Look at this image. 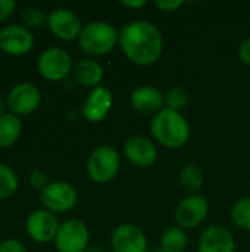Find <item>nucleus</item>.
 Listing matches in <instances>:
<instances>
[{"label":"nucleus","instance_id":"2f4dec72","mask_svg":"<svg viewBox=\"0 0 250 252\" xmlns=\"http://www.w3.org/2000/svg\"><path fill=\"white\" fill-rule=\"evenodd\" d=\"M6 108H7V99L0 93V115L6 114Z\"/></svg>","mask_w":250,"mask_h":252},{"label":"nucleus","instance_id":"20e7f679","mask_svg":"<svg viewBox=\"0 0 250 252\" xmlns=\"http://www.w3.org/2000/svg\"><path fill=\"white\" fill-rule=\"evenodd\" d=\"M121 158L115 148L102 145L96 148L87 161V173L88 177L99 185H105L112 182L119 173Z\"/></svg>","mask_w":250,"mask_h":252},{"label":"nucleus","instance_id":"c85d7f7f","mask_svg":"<svg viewBox=\"0 0 250 252\" xmlns=\"http://www.w3.org/2000/svg\"><path fill=\"white\" fill-rule=\"evenodd\" d=\"M15 9H16L15 0H0V22H4L7 18H10Z\"/></svg>","mask_w":250,"mask_h":252},{"label":"nucleus","instance_id":"7ed1b4c3","mask_svg":"<svg viewBox=\"0 0 250 252\" xmlns=\"http://www.w3.org/2000/svg\"><path fill=\"white\" fill-rule=\"evenodd\" d=\"M119 43V31L106 21L87 22L78 37L81 50L90 56H103L112 52Z\"/></svg>","mask_w":250,"mask_h":252},{"label":"nucleus","instance_id":"72a5a7b5","mask_svg":"<svg viewBox=\"0 0 250 252\" xmlns=\"http://www.w3.org/2000/svg\"><path fill=\"white\" fill-rule=\"evenodd\" d=\"M147 252H164L161 248H158V250H152V251H147Z\"/></svg>","mask_w":250,"mask_h":252},{"label":"nucleus","instance_id":"f8f14e48","mask_svg":"<svg viewBox=\"0 0 250 252\" xmlns=\"http://www.w3.org/2000/svg\"><path fill=\"white\" fill-rule=\"evenodd\" d=\"M41 102V93L32 83L24 81L13 86L7 94V108L15 115H28L34 112Z\"/></svg>","mask_w":250,"mask_h":252},{"label":"nucleus","instance_id":"6ab92c4d","mask_svg":"<svg viewBox=\"0 0 250 252\" xmlns=\"http://www.w3.org/2000/svg\"><path fill=\"white\" fill-rule=\"evenodd\" d=\"M22 133V121L18 115L6 112L0 115V149L13 146Z\"/></svg>","mask_w":250,"mask_h":252},{"label":"nucleus","instance_id":"ddd939ff","mask_svg":"<svg viewBox=\"0 0 250 252\" xmlns=\"http://www.w3.org/2000/svg\"><path fill=\"white\" fill-rule=\"evenodd\" d=\"M124 155L128 162L136 167H152L158 159V148L155 142L146 136L134 134L127 139L124 145Z\"/></svg>","mask_w":250,"mask_h":252},{"label":"nucleus","instance_id":"cd10ccee","mask_svg":"<svg viewBox=\"0 0 250 252\" xmlns=\"http://www.w3.org/2000/svg\"><path fill=\"white\" fill-rule=\"evenodd\" d=\"M184 4L183 0H156L155 6L162 12H175Z\"/></svg>","mask_w":250,"mask_h":252},{"label":"nucleus","instance_id":"1a4fd4ad","mask_svg":"<svg viewBox=\"0 0 250 252\" xmlns=\"http://www.w3.org/2000/svg\"><path fill=\"white\" fill-rule=\"evenodd\" d=\"M34 35L22 24H9L0 28V50L9 56H22L32 50Z\"/></svg>","mask_w":250,"mask_h":252},{"label":"nucleus","instance_id":"6e6552de","mask_svg":"<svg viewBox=\"0 0 250 252\" xmlns=\"http://www.w3.org/2000/svg\"><path fill=\"white\" fill-rule=\"evenodd\" d=\"M209 204L205 196L193 193L186 196L175 208V221L181 229H196L208 217Z\"/></svg>","mask_w":250,"mask_h":252},{"label":"nucleus","instance_id":"aec40b11","mask_svg":"<svg viewBox=\"0 0 250 252\" xmlns=\"http://www.w3.org/2000/svg\"><path fill=\"white\" fill-rule=\"evenodd\" d=\"M187 245V235L178 226L168 227L161 236V250L164 252H183Z\"/></svg>","mask_w":250,"mask_h":252},{"label":"nucleus","instance_id":"5701e85b","mask_svg":"<svg viewBox=\"0 0 250 252\" xmlns=\"http://www.w3.org/2000/svg\"><path fill=\"white\" fill-rule=\"evenodd\" d=\"M231 219L237 227L250 232V196L239 199L233 205Z\"/></svg>","mask_w":250,"mask_h":252},{"label":"nucleus","instance_id":"4be33fe9","mask_svg":"<svg viewBox=\"0 0 250 252\" xmlns=\"http://www.w3.org/2000/svg\"><path fill=\"white\" fill-rule=\"evenodd\" d=\"M19 179L16 173L6 164L0 162V201L10 198L18 190Z\"/></svg>","mask_w":250,"mask_h":252},{"label":"nucleus","instance_id":"473e14b6","mask_svg":"<svg viewBox=\"0 0 250 252\" xmlns=\"http://www.w3.org/2000/svg\"><path fill=\"white\" fill-rule=\"evenodd\" d=\"M84 252H105L103 250H100V248H97V247H88L87 250Z\"/></svg>","mask_w":250,"mask_h":252},{"label":"nucleus","instance_id":"dca6fc26","mask_svg":"<svg viewBox=\"0 0 250 252\" xmlns=\"http://www.w3.org/2000/svg\"><path fill=\"white\" fill-rule=\"evenodd\" d=\"M131 106L139 114L156 115L165 108L164 93L153 86H140L137 87L130 97Z\"/></svg>","mask_w":250,"mask_h":252},{"label":"nucleus","instance_id":"f3484780","mask_svg":"<svg viewBox=\"0 0 250 252\" xmlns=\"http://www.w3.org/2000/svg\"><path fill=\"white\" fill-rule=\"evenodd\" d=\"M236 241L224 226H209L203 230L199 241V252H234Z\"/></svg>","mask_w":250,"mask_h":252},{"label":"nucleus","instance_id":"0eeeda50","mask_svg":"<svg viewBox=\"0 0 250 252\" xmlns=\"http://www.w3.org/2000/svg\"><path fill=\"white\" fill-rule=\"evenodd\" d=\"M77 189L68 182H53L40 190L41 205L53 214L71 211L77 205Z\"/></svg>","mask_w":250,"mask_h":252},{"label":"nucleus","instance_id":"a211bd4d","mask_svg":"<svg viewBox=\"0 0 250 252\" xmlns=\"http://www.w3.org/2000/svg\"><path fill=\"white\" fill-rule=\"evenodd\" d=\"M72 75L75 81L84 87L96 89L103 80V68L96 59H81L74 65Z\"/></svg>","mask_w":250,"mask_h":252},{"label":"nucleus","instance_id":"4468645a","mask_svg":"<svg viewBox=\"0 0 250 252\" xmlns=\"http://www.w3.org/2000/svg\"><path fill=\"white\" fill-rule=\"evenodd\" d=\"M111 247L113 252H147V239L139 226L124 223L113 230Z\"/></svg>","mask_w":250,"mask_h":252},{"label":"nucleus","instance_id":"7c9ffc66","mask_svg":"<svg viewBox=\"0 0 250 252\" xmlns=\"http://www.w3.org/2000/svg\"><path fill=\"white\" fill-rule=\"evenodd\" d=\"M146 0H124L122 1V6H125V7H128V9H140V7H143V6H146Z\"/></svg>","mask_w":250,"mask_h":252},{"label":"nucleus","instance_id":"bb28decb","mask_svg":"<svg viewBox=\"0 0 250 252\" xmlns=\"http://www.w3.org/2000/svg\"><path fill=\"white\" fill-rule=\"evenodd\" d=\"M0 252H27V250L18 239H4L0 242Z\"/></svg>","mask_w":250,"mask_h":252},{"label":"nucleus","instance_id":"c756f323","mask_svg":"<svg viewBox=\"0 0 250 252\" xmlns=\"http://www.w3.org/2000/svg\"><path fill=\"white\" fill-rule=\"evenodd\" d=\"M239 58L245 65L250 66V37L245 38L240 43V46H239Z\"/></svg>","mask_w":250,"mask_h":252},{"label":"nucleus","instance_id":"a878e982","mask_svg":"<svg viewBox=\"0 0 250 252\" xmlns=\"http://www.w3.org/2000/svg\"><path fill=\"white\" fill-rule=\"evenodd\" d=\"M28 182L34 189H38V190H43L49 185L47 174L43 170H32L28 176Z\"/></svg>","mask_w":250,"mask_h":252},{"label":"nucleus","instance_id":"2eb2a0df","mask_svg":"<svg viewBox=\"0 0 250 252\" xmlns=\"http://www.w3.org/2000/svg\"><path fill=\"white\" fill-rule=\"evenodd\" d=\"M113 103L112 93L108 87L99 86L93 89L83 105V117L90 123L103 121L111 112Z\"/></svg>","mask_w":250,"mask_h":252},{"label":"nucleus","instance_id":"9b49d317","mask_svg":"<svg viewBox=\"0 0 250 252\" xmlns=\"http://www.w3.org/2000/svg\"><path fill=\"white\" fill-rule=\"evenodd\" d=\"M59 227L60 223L57 216L44 208L32 211L25 223L27 235L37 244H47L55 241Z\"/></svg>","mask_w":250,"mask_h":252},{"label":"nucleus","instance_id":"393cba45","mask_svg":"<svg viewBox=\"0 0 250 252\" xmlns=\"http://www.w3.org/2000/svg\"><path fill=\"white\" fill-rule=\"evenodd\" d=\"M165 103L168 109L181 112L189 103V93L181 87H172L165 96Z\"/></svg>","mask_w":250,"mask_h":252},{"label":"nucleus","instance_id":"9d476101","mask_svg":"<svg viewBox=\"0 0 250 252\" xmlns=\"http://www.w3.org/2000/svg\"><path fill=\"white\" fill-rule=\"evenodd\" d=\"M50 32L63 41L78 40L80 32L83 30V24L80 16L66 7H56L47 15V24Z\"/></svg>","mask_w":250,"mask_h":252},{"label":"nucleus","instance_id":"b1692460","mask_svg":"<svg viewBox=\"0 0 250 252\" xmlns=\"http://www.w3.org/2000/svg\"><path fill=\"white\" fill-rule=\"evenodd\" d=\"M21 19H22V25L25 28H28L29 31L35 30V28H40L44 24H47V15L40 7H28V9H25L22 12Z\"/></svg>","mask_w":250,"mask_h":252},{"label":"nucleus","instance_id":"39448f33","mask_svg":"<svg viewBox=\"0 0 250 252\" xmlns=\"http://www.w3.org/2000/svg\"><path fill=\"white\" fill-rule=\"evenodd\" d=\"M37 69L47 81H62L74 69L72 58L62 47H49L38 56Z\"/></svg>","mask_w":250,"mask_h":252},{"label":"nucleus","instance_id":"412c9836","mask_svg":"<svg viewBox=\"0 0 250 252\" xmlns=\"http://www.w3.org/2000/svg\"><path fill=\"white\" fill-rule=\"evenodd\" d=\"M203 182H205L203 171L197 165H194V164L186 165L181 170V173H180V183H181V186L187 192H190L192 195L197 193L202 189Z\"/></svg>","mask_w":250,"mask_h":252},{"label":"nucleus","instance_id":"f257e3e1","mask_svg":"<svg viewBox=\"0 0 250 252\" xmlns=\"http://www.w3.org/2000/svg\"><path fill=\"white\" fill-rule=\"evenodd\" d=\"M119 47L125 58L139 65L155 63L164 52V38L158 27L149 21H131L119 31Z\"/></svg>","mask_w":250,"mask_h":252},{"label":"nucleus","instance_id":"423d86ee","mask_svg":"<svg viewBox=\"0 0 250 252\" xmlns=\"http://www.w3.org/2000/svg\"><path fill=\"white\" fill-rule=\"evenodd\" d=\"M90 232L84 221L69 219L60 223L55 238V248L57 252H84L88 248Z\"/></svg>","mask_w":250,"mask_h":252},{"label":"nucleus","instance_id":"f03ea898","mask_svg":"<svg viewBox=\"0 0 250 252\" xmlns=\"http://www.w3.org/2000/svg\"><path fill=\"white\" fill-rule=\"evenodd\" d=\"M150 133L159 145L169 149H178L190 139V124L181 112L165 106L161 112L153 115Z\"/></svg>","mask_w":250,"mask_h":252}]
</instances>
